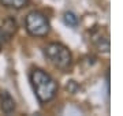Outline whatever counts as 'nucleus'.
Listing matches in <instances>:
<instances>
[{
    "label": "nucleus",
    "mask_w": 123,
    "mask_h": 116,
    "mask_svg": "<svg viewBox=\"0 0 123 116\" xmlns=\"http://www.w3.org/2000/svg\"><path fill=\"white\" fill-rule=\"evenodd\" d=\"M30 82L36 97L41 104H47L55 98L57 93V83L44 70L34 68L30 74Z\"/></svg>",
    "instance_id": "f257e3e1"
},
{
    "label": "nucleus",
    "mask_w": 123,
    "mask_h": 116,
    "mask_svg": "<svg viewBox=\"0 0 123 116\" xmlns=\"http://www.w3.org/2000/svg\"><path fill=\"white\" fill-rule=\"evenodd\" d=\"M44 56L55 68L68 71L73 66V55L67 46L60 42H51L44 46Z\"/></svg>",
    "instance_id": "f03ea898"
},
{
    "label": "nucleus",
    "mask_w": 123,
    "mask_h": 116,
    "mask_svg": "<svg viewBox=\"0 0 123 116\" xmlns=\"http://www.w3.org/2000/svg\"><path fill=\"white\" fill-rule=\"evenodd\" d=\"M25 26L27 33L33 37H45L49 33V22L44 14L40 11H31L25 18Z\"/></svg>",
    "instance_id": "7ed1b4c3"
},
{
    "label": "nucleus",
    "mask_w": 123,
    "mask_h": 116,
    "mask_svg": "<svg viewBox=\"0 0 123 116\" xmlns=\"http://www.w3.org/2000/svg\"><path fill=\"white\" fill-rule=\"evenodd\" d=\"M92 42L100 52L108 53L110 52V37L105 29H97L92 33Z\"/></svg>",
    "instance_id": "20e7f679"
},
{
    "label": "nucleus",
    "mask_w": 123,
    "mask_h": 116,
    "mask_svg": "<svg viewBox=\"0 0 123 116\" xmlns=\"http://www.w3.org/2000/svg\"><path fill=\"white\" fill-rule=\"evenodd\" d=\"M0 108L7 115L15 111V101L8 92H1V94H0Z\"/></svg>",
    "instance_id": "39448f33"
},
{
    "label": "nucleus",
    "mask_w": 123,
    "mask_h": 116,
    "mask_svg": "<svg viewBox=\"0 0 123 116\" xmlns=\"http://www.w3.org/2000/svg\"><path fill=\"white\" fill-rule=\"evenodd\" d=\"M17 30V23L14 19H7L3 22V26H1V33H3V36H4L6 40H8L10 37L12 36L14 33Z\"/></svg>",
    "instance_id": "423d86ee"
},
{
    "label": "nucleus",
    "mask_w": 123,
    "mask_h": 116,
    "mask_svg": "<svg viewBox=\"0 0 123 116\" xmlns=\"http://www.w3.org/2000/svg\"><path fill=\"white\" fill-rule=\"evenodd\" d=\"M0 3L3 6H6V7H10V8L19 10L26 6L27 0H0Z\"/></svg>",
    "instance_id": "0eeeda50"
},
{
    "label": "nucleus",
    "mask_w": 123,
    "mask_h": 116,
    "mask_svg": "<svg viewBox=\"0 0 123 116\" xmlns=\"http://www.w3.org/2000/svg\"><path fill=\"white\" fill-rule=\"evenodd\" d=\"M63 19H64V23L68 25V26H71V27H75L77 25H78V17H77L74 12H70V11L64 12Z\"/></svg>",
    "instance_id": "6e6552de"
},
{
    "label": "nucleus",
    "mask_w": 123,
    "mask_h": 116,
    "mask_svg": "<svg viewBox=\"0 0 123 116\" xmlns=\"http://www.w3.org/2000/svg\"><path fill=\"white\" fill-rule=\"evenodd\" d=\"M0 49H1V44H0Z\"/></svg>",
    "instance_id": "1a4fd4ad"
}]
</instances>
